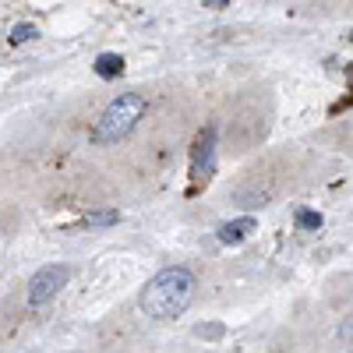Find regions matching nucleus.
<instances>
[{
  "mask_svg": "<svg viewBox=\"0 0 353 353\" xmlns=\"http://www.w3.org/2000/svg\"><path fill=\"white\" fill-rule=\"evenodd\" d=\"M145 113H149V99H145L141 92L117 96V99L99 113V121L92 124V131H88V141H92V145H117V141H124V138L145 121Z\"/></svg>",
  "mask_w": 353,
  "mask_h": 353,
  "instance_id": "nucleus-2",
  "label": "nucleus"
},
{
  "mask_svg": "<svg viewBox=\"0 0 353 353\" xmlns=\"http://www.w3.org/2000/svg\"><path fill=\"white\" fill-rule=\"evenodd\" d=\"M343 336H346V339H353V321H346V325H343Z\"/></svg>",
  "mask_w": 353,
  "mask_h": 353,
  "instance_id": "nucleus-10",
  "label": "nucleus"
},
{
  "mask_svg": "<svg viewBox=\"0 0 353 353\" xmlns=\"http://www.w3.org/2000/svg\"><path fill=\"white\" fill-rule=\"evenodd\" d=\"M71 279V269L68 265H43V269L28 279V304L39 307V304H50L57 293H61Z\"/></svg>",
  "mask_w": 353,
  "mask_h": 353,
  "instance_id": "nucleus-3",
  "label": "nucleus"
},
{
  "mask_svg": "<svg viewBox=\"0 0 353 353\" xmlns=\"http://www.w3.org/2000/svg\"><path fill=\"white\" fill-rule=\"evenodd\" d=\"M36 36H39V28H36V25H14V32H11V43H14V46H21V43L36 39Z\"/></svg>",
  "mask_w": 353,
  "mask_h": 353,
  "instance_id": "nucleus-7",
  "label": "nucleus"
},
{
  "mask_svg": "<svg viewBox=\"0 0 353 353\" xmlns=\"http://www.w3.org/2000/svg\"><path fill=\"white\" fill-rule=\"evenodd\" d=\"M212 163H216V131H201L194 141V156H191V176H194V188L201 181L212 176Z\"/></svg>",
  "mask_w": 353,
  "mask_h": 353,
  "instance_id": "nucleus-4",
  "label": "nucleus"
},
{
  "mask_svg": "<svg viewBox=\"0 0 353 353\" xmlns=\"http://www.w3.org/2000/svg\"><path fill=\"white\" fill-rule=\"evenodd\" d=\"M117 219H121V212H96V216H88V226H113Z\"/></svg>",
  "mask_w": 353,
  "mask_h": 353,
  "instance_id": "nucleus-8",
  "label": "nucleus"
},
{
  "mask_svg": "<svg viewBox=\"0 0 353 353\" xmlns=\"http://www.w3.org/2000/svg\"><path fill=\"white\" fill-rule=\"evenodd\" d=\"M254 230V219H237V223H223L219 226V241L223 244H241L248 233Z\"/></svg>",
  "mask_w": 353,
  "mask_h": 353,
  "instance_id": "nucleus-5",
  "label": "nucleus"
},
{
  "mask_svg": "<svg viewBox=\"0 0 353 353\" xmlns=\"http://www.w3.org/2000/svg\"><path fill=\"white\" fill-rule=\"evenodd\" d=\"M194 301V276L188 269H163L152 276L141 290V311L156 321H173L181 318Z\"/></svg>",
  "mask_w": 353,
  "mask_h": 353,
  "instance_id": "nucleus-1",
  "label": "nucleus"
},
{
  "mask_svg": "<svg viewBox=\"0 0 353 353\" xmlns=\"http://www.w3.org/2000/svg\"><path fill=\"white\" fill-rule=\"evenodd\" d=\"M92 68L99 78H117V74H124V57L121 53H99Z\"/></svg>",
  "mask_w": 353,
  "mask_h": 353,
  "instance_id": "nucleus-6",
  "label": "nucleus"
},
{
  "mask_svg": "<svg viewBox=\"0 0 353 353\" xmlns=\"http://www.w3.org/2000/svg\"><path fill=\"white\" fill-rule=\"evenodd\" d=\"M350 81H353V74H350Z\"/></svg>",
  "mask_w": 353,
  "mask_h": 353,
  "instance_id": "nucleus-12",
  "label": "nucleus"
},
{
  "mask_svg": "<svg viewBox=\"0 0 353 353\" xmlns=\"http://www.w3.org/2000/svg\"><path fill=\"white\" fill-rule=\"evenodd\" d=\"M212 4H226V0H212Z\"/></svg>",
  "mask_w": 353,
  "mask_h": 353,
  "instance_id": "nucleus-11",
  "label": "nucleus"
},
{
  "mask_svg": "<svg viewBox=\"0 0 353 353\" xmlns=\"http://www.w3.org/2000/svg\"><path fill=\"white\" fill-rule=\"evenodd\" d=\"M318 223H321V219H318V216H311V212H304V216H301V226H318Z\"/></svg>",
  "mask_w": 353,
  "mask_h": 353,
  "instance_id": "nucleus-9",
  "label": "nucleus"
}]
</instances>
